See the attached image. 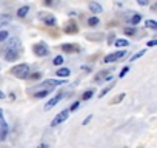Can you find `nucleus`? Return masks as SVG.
I'll return each instance as SVG.
<instances>
[{"label": "nucleus", "instance_id": "nucleus-1", "mask_svg": "<svg viewBox=\"0 0 157 148\" xmlns=\"http://www.w3.org/2000/svg\"><path fill=\"white\" fill-rule=\"evenodd\" d=\"M10 72L13 74V76L19 77V79H28V77H29V65H26V63H19V65H16L14 68H11Z\"/></svg>", "mask_w": 157, "mask_h": 148}, {"label": "nucleus", "instance_id": "nucleus-2", "mask_svg": "<svg viewBox=\"0 0 157 148\" xmlns=\"http://www.w3.org/2000/svg\"><path fill=\"white\" fill-rule=\"evenodd\" d=\"M6 51H11V53H16V54H22V42H20V39H17V37H13L11 40H10V43H8V46H6Z\"/></svg>", "mask_w": 157, "mask_h": 148}, {"label": "nucleus", "instance_id": "nucleus-3", "mask_svg": "<svg viewBox=\"0 0 157 148\" xmlns=\"http://www.w3.org/2000/svg\"><path fill=\"white\" fill-rule=\"evenodd\" d=\"M33 51H34V54H36V56H39V57H45V56H48V54H49V49H48L46 43H43V42L36 43V45L33 46Z\"/></svg>", "mask_w": 157, "mask_h": 148}, {"label": "nucleus", "instance_id": "nucleus-4", "mask_svg": "<svg viewBox=\"0 0 157 148\" xmlns=\"http://www.w3.org/2000/svg\"><path fill=\"white\" fill-rule=\"evenodd\" d=\"M125 56H126V51H125V49H120V51H116V53L108 54V56L103 59V62H105V63L117 62V60H120V59H122V57H125Z\"/></svg>", "mask_w": 157, "mask_h": 148}, {"label": "nucleus", "instance_id": "nucleus-5", "mask_svg": "<svg viewBox=\"0 0 157 148\" xmlns=\"http://www.w3.org/2000/svg\"><path fill=\"white\" fill-rule=\"evenodd\" d=\"M68 116H69V110H63V111H60V113L52 119L51 127H57V125H60L62 122H65V120L68 119Z\"/></svg>", "mask_w": 157, "mask_h": 148}, {"label": "nucleus", "instance_id": "nucleus-6", "mask_svg": "<svg viewBox=\"0 0 157 148\" xmlns=\"http://www.w3.org/2000/svg\"><path fill=\"white\" fill-rule=\"evenodd\" d=\"M62 97H63V94H62V93L56 94V96H54V97H52V99H51V100H49V102H48L46 105H45V110L48 111V110H51L52 107H56V105H57V103H59V102L62 100Z\"/></svg>", "mask_w": 157, "mask_h": 148}, {"label": "nucleus", "instance_id": "nucleus-7", "mask_svg": "<svg viewBox=\"0 0 157 148\" xmlns=\"http://www.w3.org/2000/svg\"><path fill=\"white\" fill-rule=\"evenodd\" d=\"M62 84H65V80H62V79H48V80L42 82L40 87H59Z\"/></svg>", "mask_w": 157, "mask_h": 148}, {"label": "nucleus", "instance_id": "nucleus-8", "mask_svg": "<svg viewBox=\"0 0 157 148\" xmlns=\"http://www.w3.org/2000/svg\"><path fill=\"white\" fill-rule=\"evenodd\" d=\"M88 6H90V11H91V13H94L96 16H97L99 13H102V11H103L102 5H100V3H97V2H90V5H88Z\"/></svg>", "mask_w": 157, "mask_h": 148}, {"label": "nucleus", "instance_id": "nucleus-9", "mask_svg": "<svg viewBox=\"0 0 157 148\" xmlns=\"http://www.w3.org/2000/svg\"><path fill=\"white\" fill-rule=\"evenodd\" d=\"M69 74H71V71L68 69V68H59L57 69V72H56V76L59 77V79H66V77H69Z\"/></svg>", "mask_w": 157, "mask_h": 148}, {"label": "nucleus", "instance_id": "nucleus-10", "mask_svg": "<svg viewBox=\"0 0 157 148\" xmlns=\"http://www.w3.org/2000/svg\"><path fill=\"white\" fill-rule=\"evenodd\" d=\"M62 49L65 53H77L78 51V46L77 45H72V43H63L62 45Z\"/></svg>", "mask_w": 157, "mask_h": 148}, {"label": "nucleus", "instance_id": "nucleus-11", "mask_svg": "<svg viewBox=\"0 0 157 148\" xmlns=\"http://www.w3.org/2000/svg\"><path fill=\"white\" fill-rule=\"evenodd\" d=\"M40 17L45 20V23H46L48 26H56V23H57V22H56V19H54L51 14H48V16H45V14H40Z\"/></svg>", "mask_w": 157, "mask_h": 148}, {"label": "nucleus", "instance_id": "nucleus-12", "mask_svg": "<svg viewBox=\"0 0 157 148\" xmlns=\"http://www.w3.org/2000/svg\"><path fill=\"white\" fill-rule=\"evenodd\" d=\"M8 136V123L5 125H0V142H3Z\"/></svg>", "mask_w": 157, "mask_h": 148}, {"label": "nucleus", "instance_id": "nucleus-13", "mask_svg": "<svg viewBox=\"0 0 157 148\" xmlns=\"http://www.w3.org/2000/svg\"><path fill=\"white\" fill-rule=\"evenodd\" d=\"M108 71H100L97 76L94 77V82H102V80H105V79H108Z\"/></svg>", "mask_w": 157, "mask_h": 148}, {"label": "nucleus", "instance_id": "nucleus-14", "mask_svg": "<svg viewBox=\"0 0 157 148\" xmlns=\"http://www.w3.org/2000/svg\"><path fill=\"white\" fill-rule=\"evenodd\" d=\"M20 56L19 54H16V53H11V51H6L5 53V59L8 60V62H14V60H17Z\"/></svg>", "mask_w": 157, "mask_h": 148}, {"label": "nucleus", "instance_id": "nucleus-15", "mask_svg": "<svg viewBox=\"0 0 157 148\" xmlns=\"http://www.w3.org/2000/svg\"><path fill=\"white\" fill-rule=\"evenodd\" d=\"M128 45H129V42L126 39H117L116 40V46L117 48H123V46H128Z\"/></svg>", "mask_w": 157, "mask_h": 148}, {"label": "nucleus", "instance_id": "nucleus-16", "mask_svg": "<svg viewBox=\"0 0 157 148\" xmlns=\"http://www.w3.org/2000/svg\"><path fill=\"white\" fill-rule=\"evenodd\" d=\"M28 11H29V6H22V8H19L17 16H19V17H25V16L28 14Z\"/></svg>", "mask_w": 157, "mask_h": 148}, {"label": "nucleus", "instance_id": "nucleus-17", "mask_svg": "<svg viewBox=\"0 0 157 148\" xmlns=\"http://www.w3.org/2000/svg\"><path fill=\"white\" fill-rule=\"evenodd\" d=\"M125 99V93H122V94H119V96H116L113 100H111V105H116V103H120L122 100Z\"/></svg>", "mask_w": 157, "mask_h": 148}, {"label": "nucleus", "instance_id": "nucleus-18", "mask_svg": "<svg viewBox=\"0 0 157 148\" xmlns=\"http://www.w3.org/2000/svg\"><path fill=\"white\" fill-rule=\"evenodd\" d=\"M145 25H146V28H151V29L157 31V22H155V20H146Z\"/></svg>", "mask_w": 157, "mask_h": 148}, {"label": "nucleus", "instance_id": "nucleus-19", "mask_svg": "<svg viewBox=\"0 0 157 148\" xmlns=\"http://www.w3.org/2000/svg\"><path fill=\"white\" fill-rule=\"evenodd\" d=\"M88 25H90V26H97V25H99V17H97V16L90 17V19H88Z\"/></svg>", "mask_w": 157, "mask_h": 148}, {"label": "nucleus", "instance_id": "nucleus-20", "mask_svg": "<svg viewBox=\"0 0 157 148\" xmlns=\"http://www.w3.org/2000/svg\"><path fill=\"white\" fill-rule=\"evenodd\" d=\"M140 20H142V16H140V14H134V16L131 17V23H132V25H137Z\"/></svg>", "mask_w": 157, "mask_h": 148}, {"label": "nucleus", "instance_id": "nucleus-21", "mask_svg": "<svg viewBox=\"0 0 157 148\" xmlns=\"http://www.w3.org/2000/svg\"><path fill=\"white\" fill-rule=\"evenodd\" d=\"M145 53H146V49H142V51H139V53H136V54H134V56L131 57V62H134V60H137V59H140V57H142V56H143Z\"/></svg>", "mask_w": 157, "mask_h": 148}, {"label": "nucleus", "instance_id": "nucleus-22", "mask_svg": "<svg viewBox=\"0 0 157 148\" xmlns=\"http://www.w3.org/2000/svg\"><path fill=\"white\" fill-rule=\"evenodd\" d=\"M52 63H54L56 66H60V65L63 63V57H62V56H56L54 60H52Z\"/></svg>", "mask_w": 157, "mask_h": 148}, {"label": "nucleus", "instance_id": "nucleus-23", "mask_svg": "<svg viewBox=\"0 0 157 148\" xmlns=\"http://www.w3.org/2000/svg\"><path fill=\"white\" fill-rule=\"evenodd\" d=\"M48 93H49V90H43V91H39V93H36V99H40V97H46V96H48Z\"/></svg>", "mask_w": 157, "mask_h": 148}, {"label": "nucleus", "instance_id": "nucleus-24", "mask_svg": "<svg viewBox=\"0 0 157 148\" xmlns=\"http://www.w3.org/2000/svg\"><path fill=\"white\" fill-rule=\"evenodd\" d=\"M93 94H94V91H93V90L85 91V93H83V96H82V99H83V100H88V99H91V97H93Z\"/></svg>", "mask_w": 157, "mask_h": 148}, {"label": "nucleus", "instance_id": "nucleus-25", "mask_svg": "<svg viewBox=\"0 0 157 148\" xmlns=\"http://www.w3.org/2000/svg\"><path fill=\"white\" fill-rule=\"evenodd\" d=\"M8 37H10V33L8 31H0V42H5Z\"/></svg>", "mask_w": 157, "mask_h": 148}, {"label": "nucleus", "instance_id": "nucleus-26", "mask_svg": "<svg viewBox=\"0 0 157 148\" xmlns=\"http://www.w3.org/2000/svg\"><path fill=\"white\" fill-rule=\"evenodd\" d=\"M123 33H125L126 36H134V34H136V28H125Z\"/></svg>", "mask_w": 157, "mask_h": 148}, {"label": "nucleus", "instance_id": "nucleus-27", "mask_svg": "<svg viewBox=\"0 0 157 148\" xmlns=\"http://www.w3.org/2000/svg\"><path fill=\"white\" fill-rule=\"evenodd\" d=\"M42 77V72H34V74H29V79H33V80H39Z\"/></svg>", "mask_w": 157, "mask_h": 148}, {"label": "nucleus", "instance_id": "nucleus-28", "mask_svg": "<svg viewBox=\"0 0 157 148\" xmlns=\"http://www.w3.org/2000/svg\"><path fill=\"white\" fill-rule=\"evenodd\" d=\"M128 71H129V66H125V68H123V69L120 71V74H119V77H125Z\"/></svg>", "mask_w": 157, "mask_h": 148}, {"label": "nucleus", "instance_id": "nucleus-29", "mask_svg": "<svg viewBox=\"0 0 157 148\" xmlns=\"http://www.w3.org/2000/svg\"><path fill=\"white\" fill-rule=\"evenodd\" d=\"M66 33H77V26L72 23V26H68L66 28Z\"/></svg>", "mask_w": 157, "mask_h": 148}, {"label": "nucleus", "instance_id": "nucleus-30", "mask_svg": "<svg viewBox=\"0 0 157 148\" xmlns=\"http://www.w3.org/2000/svg\"><path fill=\"white\" fill-rule=\"evenodd\" d=\"M109 90H113V85H109V87H106V88H105V90H103V91H102V93L99 94V96H100V97H103V96H105V94H106V93H108Z\"/></svg>", "mask_w": 157, "mask_h": 148}, {"label": "nucleus", "instance_id": "nucleus-31", "mask_svg": "<svg viewBox=\"0 0 157 148\" xmlns=\"http://www.w3.org/2000/svg\"><path fill=\"white\" fill-rule=\"evenodd\" d=\"M155 45H157V39H154V40H149V42L146 43V46H148V48H151V46H155Z\"/></svg>", "mask_w": 157, "mask_h": 148}, {"label": "nucleus", "instance_id": "nucleus-32", "mask_svg": "<svg viewBox=\"0 0 157 148\" xmlns=\"http://www.w3.org/2000/svg\"><path fill=\"white\" fill-rule=\"evenodd\" d=\"M77 108H78V102H74V103L71 105V110H69V111H74V110H77Z\"/></svg>", "mask_w": 157, "mask_h": 148}, {"label": "nucleus", "instance_id": "nucleus-33", "mask_svg": "<svg viewBox=\"0 0 157 148\" xmlns=\"http://www.w3.org/2000/svg\"><path fill=\"white\" fill-rule=\"evenodd\" d=\"M91 119H93V116H88V117H86V119L83 120V125H86V123H88V122H90Z\"/></svg>", "mask_w": 157, "mask_h": 148}, {"label": "nucleus", "instance_id": "nucleus-34", "mask_svg": "<svg viewBox=\"0 0 157 148\" xmlns=\"http://www.w3.org/2000/svg\"><path fill=\"white\" fill-rule=\"evenodd\" d=\"M37 148H49V146H48V143H40Z\"/></svg>", "mask_w": 157, "mask_h": 148}, {"label": "nucleus", "instance_id": "nucleus-35", "mask_svg": "<svg viewBox=\"0 0 157 148\" xmlns=\"http://www.w3.org/2000/svg\"><path fill=\"white\" fill-rule=\"evenodd\" d=\"M139 5H148V2H145V0H139Z\"/></svg>", "mask_w": 157, "mask_h": 148}, {"label": "nucleus", "instance_id": "nucleus-36", "mask_svg": "<svg viewBox=\"0 0 157 148\" xmlns=\"http://www.w3.org/2000/svg\"><path fill=\"white\" fill-rule=\"evenodd\" d=\"M0 120H3V110H0Z\"/></svg>", "mask_w": 157, "mask_h": 148}, {"label": "nucleus", "instance_id": "nucleus-37", "mask_svg": "<svg viewBox=\"0 0 157 148\" xmlns=\"http://www.w3.org/2000/svg\"><path fill=\"white\" fill-rule=\"evenodd\" d=\"M2 99H5V94H3L2 91H0V100H2Z\"/></svg>", "mask_w": 157, "mask_h": 148}, {"label": "nucleus", "instance_id": "nucleus-38", "mask_svg": "<svg viewBox=\"0 0 157 148\" xmlns=\"http://www.w3.org/2000/svg\"><path fill=\"white\" fill-rule=\"evenodd\" d=\"M151 8H152V10H157V3H154V5L151 6Z\"/></svg>", "mask_w": 157, "mask_h": 148}]
</instances>
